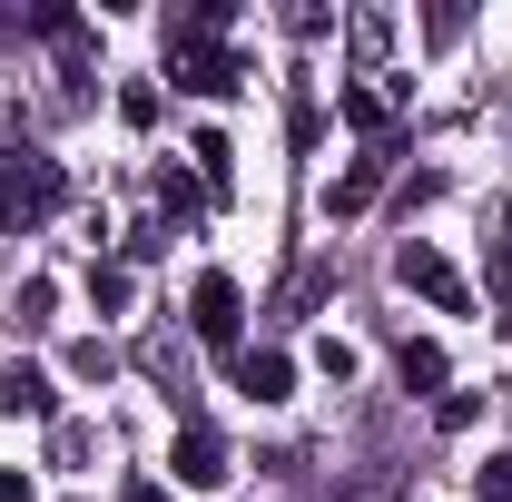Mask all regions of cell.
<instances>
[{
    "instance_id": "obj_1",
    "label": "cell",
    "mask_w": 512,
    "mask_h": 502,
    "mask_svg": "<svg viewBox=\"0 0 512 502\" xmlns=\"http://www.w3.org/2000/svg\"><path fill=\"white\" fill-rule=\"evenodd\" d=\"M60 197H69L60 158H40V148H10V158H0V217H10V227L60 217Z\"/></svg>"
},
{
    "instance_id": "obj_2",
    "label": "cell",
    "mask_w": 512,
    "mask_h": 502,
    "mask_svg": "<svg viewBox=\"0 0 512 502\" xmlns=\"http://www.w3.org/2000/svg\"><path fill=\"white\" fill-rule=\"evenodd\" d=\"M168 69H178V89L188 99H227L247 69H237V50H217V40H168Z\"/></svg>"
},
{
    "instance_id": "obj_3",
    "label": "cell",
    "mask_w": 512,
    "mask_h": 502,
    "mask_svg": "<svg viewBox=\"0 0 512 502\" xmlns=\"http://www.w3.org/2000/svg\"><path fill=\"white\" fill-rule=\"evenodd\" d=\"M237 315H247V296H237V276H197V296H188V325H197V345L237 355Z\"/></svg>"
},
{
    "instance_id": "obj_4",
    "label": "cell",
    "mask_w": 512,
    "mask_h": 502,
    "mask_svg": "<svg viewBox=\"0 0 512 502\" xmlns=\"http://www.w3.org/2000/svg\"><path fill=\"white\" fill-rule=\"evenodd\" d=\"M394 276H404V286H414L424 306H444V315H463V306H473V296H463V276L444 266V247H424V237H414V247L394 256Z\"/></svg>"
},
{
    "instance_id": "obj_5",
    "label": "cell",
    "mask_w": 512,
    "mask_h": 502,
    "mask_svg": "<svg viewBox=\"0 0 512 502\" xmlns=\"http://www.w3.org/2000/svg\"><path fill=\"white\" fill-rule=\"evenodd\" d=\"M168 473H178L188 493L227 483V434H217V424H188V434H178V453H168Z\"/></svg>"
},
{
    "instance_id": "obj_6",
    "label": "cell",
    "mask_w": 512,
    "mask_h": 502,
    "mask_svg": "<svg viewBox=\"0 0 512 502\" xmlns=\"http://www.w3.org/2000/svg\"><path fill=\"white\" fill-rule=\"evenodd\" d=\"M237 384H247L256 404H286V384H296V365H286L276 345H256V355H237Z\"/></svg>"
},
{
    "instance_id": "obj_7",
    "label": "cell",
    "mask_w": 512,
    "mask_h": 502,
    "mask_svg": "<svg viewBox=\"0 0 512 502\" xmlns=\"http://www.w3.org/2000/svg\"><path fill=\"white\" fill-rule=\"evenodd\" d=\"M0 404H10V414H60V394H50L40 365H0Z\"/></svg>"
},
{
    "instance_id": "obj_8",
    "label": "cell",
    "mask_w": 512,
    "mask_h": 502,
    "mask_svg": "<svg viewBox=\"0 0 512 502\" xmlns=\"http://www.w3.org/2000/svg\"><path fill=\"white\" fill-rule=\"evenodd\" d=\"M375 188H384V148H365V158L335 178V197H325V207H335V217H355V207H375Z\"/></svg>"
},
{
    "instance_id": "obj_9",
    "label": "cell",
    "mask_w": 512,
    "mask_h": 502,
    "mask_svg": "<svg viewBox=\"0 0 512 502\" xmlns=\"http://www.w3.org/2000/svg\"><path fill=\"white\" fill-rule=\"evenodd\" d=\"M335 119L355 128V138H384V119H394V109H384L375 89H355V79H345V89H335Z\"/></svg>"
},
{
    "instance_id": "obj_10",
    "label": "cell",
    "mask_w": 512,
    "mask_h": 502,
    "mask_svg": "<svg viewBox=\"0 0 512 502\" xmlns=\"http://www.w3.org/2000/svg\"><path fill=\"white\" fill-rule=\"evenodd\" d=\"M394 375H404V394H444V345H404Z\"/></svg>"
},
{
    "instance_id": "obj_11",
    "label": "cell",
    "mask_w": 512,
    "mask_h": 502,
    "mask_svg": "<svg viewBox=\"0 0 512 502\" xmlns=\"http://www.w3.org/2000/svg\"><path fill=\"white\" fill-rule=\"evenodd\" d=\"M483 286H493V296H512V217H493V227H483Z\"/></svg>"
},
{
    "instance_id": "obj_12",
    "label": "cell",
    "mask_w": 512,
    "mask_h": 502,
    "mask_svg": "<svg viewBox=\"0 0 512 502\" xmlns=\"http://www.w3.org/2000/svg\"><path fill=\"white\" fill-rule=\"evenodd\" d=\"M197 178H207V197H227V168H237V148H227V138H217V128H197Z\"/></svg>"
},
{
    "instance_id": "obj_13",
    "label": "cell",
    "mask_w": 512,
    "mask_h": 502,
    "mask_svg": "<svg viewBox=\"0 0 512 502\" xmlns=\"http://www.w3.org/2000/svg\"><path fill=\"white\" fill-rule=\"evenodd\" d=\"M69 375H79V384H109V375H119V355L89 335V345H69Z\"/></svg>"
},
{
    "instance_id": "obj_14",
    "label": "cell",
    "mask_w": 512,
    "mask_h": 502,
    "mask_svg": "<svg viewBox=\"0 0 512 502\" xmlns=\"http://www.w3.org/2000/svg\"><path fill=\"white\" fill-rule=\"evenodd\" d=\"M197 197H207L197 178H178V168H158V207H168V217H197Z\"/></svg>"
},
{
    "instance_id": "obj_15",
    "label": "cell",
    "mask_w": 512,
    "mask_h": 502,
    "mask_svg": "<svg viewBox=\"0 0 512 502\" xmlns=\"http://www.w3.org/2000/svg\"><path fill=\"white\" fill-rule=\"evenodd\" d=\"M119 119L128 128H158V89H148V79H128V89H119Z\"/></svg>"
},
{
    "instance_id": "obj_16",
    "label": "cell",
    "mask_w": 512,
    "mask_h": 502,
    "mask_svg": "<svg viewBox=\"0 0 512 502\" xmlns=\"http://www.w3.org/2000/svg\"><path fill=\"white\" fill-rule=\"evenodd\" d=\"M473 502H512V453H493V463L473 473Z\"/></svg>"
},
{
    "instance_id": "obj_17",
    "label": "cell",
    "mask_w": 512,
    "mask_h": 502,
    "mask_svg": "<svg viewBox=\"0 0 512 502\" xmlns=\"http://www.w3.org/2000/svg\"><path fill=\"white\" fill-rule=\"evenodd\" d=\"M50 306H60V286H50V276H30V286H20V325H50Z\"/></svg>"
},
{
    "instance_id": "obj_18",
    "label": "cell",
    "mask_w": 512,
    "mask_h": 502,
    "mask_svg": "<svg viewBox=\"0 0 512 502\" xmlns=\"http://www.w3.org/2000/svg\"><path fill=\"white\" fill-rule=\"evenodd\" d=\"M473 414H483V394H444V404H434V424H444V434H463Z\"/></svg>"
},
{
    "instance_id": "obj_19",
    "label": "cell",
    "mask_w": 512,
    "mask_h": 502,
    "mask_svg": "<svg viewBox=\"0 0 512 502\" xmlns=\"http://www.w3.org/2000/svg\"><path fill=\"white\" fill-rule=\"evenodd\" d=\"M0 502H30V473H0Z\"/></svg>"
},
{
    "instance_id": "obj_20",
    "label": "cell",
    "mask_w": 512,
    "mask_h": 502,
    "mask_svg": "<svg viewBox=\"0 0 512 502\" xmlns=\"http://www.w3.org/2000/svg\"><path fill=\"white\" fill-rule=\"evenodd\" d=\"M128 502H168V483H138V493H128Z\"/></svg>"
},
{
    "instance_id": "obj_21",
    "label": "cell",
    "mask_w": 512,
    "mask_h": 502,
    "mask_svg": "<svg viewBox=\"0 0 512 502\" xmlns=\"http://www.w3.org/2000/svg\"><path fill=\"white\" fill-rule=\"evenodd\" d=\"M503 414H512V384H503Z\"/></svg>"
}]
</instances>
